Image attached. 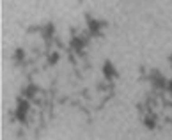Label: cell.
Returning a JSON list of instances; mask_svg holds the SVG:
<instances>
[{"mask_svg": "<svg viewBox=\"0 0 172 140\" xmlns=\"http://www.w3.org/2000/svg\"><path fill=\"white\" fill-rule=\"evenodd\" d=\"M103 73H105L106 76H112V75H114V68H112L110 64H106V66H105V71H103Z\"/></svg>", "mask_w": 172, "mask_h": 140, "instance_id": "cell-1", "label": "cell"}]
</instances>
